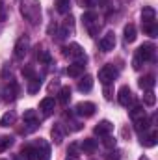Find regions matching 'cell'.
<instances>
[{"instance_id": "5bb4252c", "label": "cell", "mask_w": 158, "mask_h": 160, "mask_svg": "<svg viewBox=\"0 0 158 160\" xmlns=\"http://www.w3.org/2000/svg\"><path fill=\"white\" fill-rule=\"evenodd\" d=\"M138 84H140V88H141V89L149 91V89H153V88H155L156 78H155V75H145V77H141V78L138 80Z\"/></svg>"}, {"instance_id": "cb8c5ba5", "label": "cell", "mask_w": 158, "mask_h": 160, "mask_svg": "<svg viewBox=\"0 0 158 160\" xmlns=\"http://www.w3.org/2000/svg\"><path fill=\"white\" fill-rule=\"evenodd\" d=\"M123 34H125V41H126V43L136 41V26H134V24H126L125 30H123Z\"/></svg>"}, {"instance_id": "4dcf8cb0", "label": "cell", "mask_w": 158, "mask_h": 160, "mask_svg": "<svg viewBox=\"0 0 158 160\" xmlns=\"http://www.w3.org/2000/svg\"><path fill=\"white\" fill-rule=\"evenodd\" d=\"M69 8H71V0H58V2H56V9H58V13H67Z\"/></svg>"}, {"instance_id": "74e56055", "label": "cell", "mask_w": 158, "mask_h": 160, "mask_svg": "<svg viewBox=\"0 0 158 160\" xmlns=\"http://www.w3.org/2000/svg\"><path fill=\"white\" fill-rule=\"evenodd\" d=\"M65 160H78V157H77V155H69Z\"/></svg>"}, {"instance_id": "d6986e66", "label": "cell", "mask_w": 158, "mask_h": 160, "mask_svg": "<svg viewBox=\"0 0 158 160\" xmlns=\"http://www.w3.org/2000/svg\"><path fill=\"white\" fill-rule=\"evenodd\" d=\"M80 149H82L84 153H95V149H97V140L86 138V140L80 143Z\"/></svg>"}, {"instance_id": "4fadbf2b", "label": "cell", "mask_w": 158, "mask_h": 160, "mask_svg": "<svg viewBox=\"0 0 158 160\" xmlns=\"http://www.w3.org/2000/svg\"><path fill=\"white\" fill-rule=\"evenodd\" d=\"M4 93H6V101H15V97L19 95V84L15 82V80H11L6 88H4Z\"/></svg>"}, {"instance_id": "f1b7e54d", "label": "cell", "mask_w": 158, "mask_h": 160, "mask_svg": "<svg viewBox=\"0 0 158 160\" xmlns=\"http://www.w3.org/2000/svg\"><path fill=\"white\" fill-rule=\"evenodd\" d=\"M11 145H13V138L11 136H0V153L7 151Z\"/></svg>"}, {"instance_id": "8fae6325", "label": "cell", "mask_w": 158, "mask_h": 160, "mask_svg": "<svg viewBox=\"0 0 158 160\" xmlns=\"http://www.w3.org/2000/svg\"><path fill=\"white\" fill-rule=\"evenodd\" d=\"M54 106H56V101L52 97H45L39 102V110L43 112V116H50L54 112Z\"/></svg>"}, {"instance_id": "277c9868", "label": "cell", "mask_w": 158, "mask_h": 160, "mask_svg": "<svg viewBox=\"0 0 158 160\" xmlns=\"http://www.w3.org/2000/svg\"><path fill=\"white\" fill-rule=\"evenodd\" d=\"M117 78V69L114 65H104L101 71H99V82L102 86H110L114 80Z\"/></svg>"}, {"instance_id": "7a4b0ae2", "label": "cell", "mask_w": 158, "mask_h": 160, "mask_svg": "<svg viewBox=\"0 0 158 160\" xmlns=\"http://www.w3.org/2000/svg\"><path fill=\"white\" fill-rule=\"evenodd\" d=\"M82 22H84V26L87 28V32H89V36H97L99 34V30H101V22H99V15L95 13V11H86L84 15H82Z\"/></svg>"}, {"instance_id": "ffe728a7", "label": "cell", "mask_w": 158, "mask_h": 160, "mask_svg": "<svg viewBox=\"0 0 158 160\" xmlns=\"http://www.w3.org/2000/svg\"><path fill=\"white\" fill-rule=\"evenodd\" d=\"M156 138H158V134L155 132V130L149 132V134H141V145L153 147V145H156Z\"/></svg>"}, {"instance_id": "52a82bcc", "label": "cell", "mask_w": 158, "mask_h": 160, "mask_svg": "<svg viewBox=\"0 0 158 160\" xmlns=\"http://www.w3.org/2000/svg\"><path fill=\"white\" fill-rule=\"evenodd\" d=\"M95 104L93 102H89V101H84V102H78L77 106H75V114L80 116V118H91L93 114H95Z\"/></svg>"}, {"instance_id": "e575fe53", "label": "cell", "mask_w": 158, "mask_h": 160, "mask_svg": "<svg viewBox=\"0 0 158 160\" xmlns=\"http://www.w3.org/2000/svg\"><path fill=\"white\" fill-rule=\"evenodd\" d=\"M22 75H24V78L30 80V78H34V77H36V71L28 65V67H22Z\"/></svg>"}, {"instance_id": "4316f807", "label": "cell", "mask_w": 158, "mask_h": 160, "mask_svg": "<svg viewBox=\"0 0 158 160\" xmlns=\"http://www.w3.org/2000/svg\"><path fill=\"white\" fill-rule=\"evenodd\" d=\"M143 104L145 106H155L156 104V95L153 93V89H149V91L143 93Z\"/></svg>"}, {"instance_id": "7c38bea8", "label": "cell", "mask_w": 158, "mask_h": 160, "mask_svg": "<svg viewBox=\"0 0 158 160\" xmlns=\"http://www.w3.org/2000/svg\"><path fill=\"white\" fill-rule=\"evenodd\" d=\"M36 149H37V160H48L50 158V147H48V143H47L45 140H39V142H37Z\"/></svg>"}, {"instance_id": "f546056e", "label": "cell", "mask_w": 158, "mask_h": 160, "mask_svg": "<svg viewBox=\"0 0 158 160\" xmlns=\"http://www.w3.org/2000/svg\"><path fill=\"white\" fill-rule=\"evenodd\" d=\"M143 32H145L147 36H151V38H156V34H158L156 21H155V22H149V24H143Z\"/></svg>"}, {"instance_id": "e0dca14e", "label": "cell", "mask_w": 158, "mask_h": 160, "mask_svg": "<svg viewBox=\"0 0 158 160\" xmlns=\"http://www.w3.org/2000/svg\"><path fill=\"white\" fill-rule=\"evenodd\" d=\"M149 125H151V121L147 119V116H143V118H138V119H134V128L140 132V134H143V132H147L149 130Z\"/></svg>"}, {"instance_id": "7402d4cb", "label": "cell", "mask_w": 158, "mask_h": 160, "mask_svg": "<svg viewBox=\"0 0 158 160\" xmlns=\"http://www.w3.org/2000/svg\"><path fill=\"white\" fill-rule=\"evenodd\" d=\"M21 155L26 160H37V149H36V145H26V147H22Z\"/></svg>"}, {"instance_id": "603a6c76", "label": "cell", "mask_w": 158, "mask_h": 160, "mask_svg": "<svg viewBox=\"0 0 158 160\" xmlns=\"http://www.w3.org/2000/svg\"><path fill=\"white\" fill-rule=\"evenodd\" d=\"M58 101H60L62 104H67V102L71 101V88H69V86H63V88L60 89V93H58Z\"/></svg>"}, {"instance_id": "83f0119b", "label": "cell", "mask_w": 158, "mask_h": 160, "mask_svg": "<svg viewBox=\"0 0 158 160\" xmlns=\"http://www.w3.org/2000/svg\"><path fill=\"white\" fill-rule=\"evenodd\" d=\"M145 116V110H143V104H134L130 108V118L132 119H138V118H143Z\"/></svg>"}, {"instance_id": "d6a6232c", "label": "cell", "mask_w": 158, "mask_h": 160, "mask_svg": "<svg viewBox=\"0 0 158 160\" xmlns=\"http://www.w3.org/2000/svg\"><path fill=\"white\" fill-rule=\"evenodd\" d=\"M37 60L43 62V63H50V62H52V58H50V54H48L47 50H39V52H37Z\"/></svg>"}, {"instance_id": "8992f818", "label": "cell", "mask_w": 158, "mask_h": 160, "mask_svg": "<svg viewBox=\"0 0 158 160\" xmlns=\"http://www.w3.org/2000/svg\"><path fill=\"white\" fill-rule=\"evenodd\" d=\"M63 54L65 56H71V58H75L78 63H84L86 65V62H87V56H86V52L82 50V47L77 45V43H73L71 47H65L63 48Z\"/></svg>"}, {"instance_id": "30bf717a", "label": "cell", "mask_w": 158, "mask_h": 160, "mask_svg": "<svg viewBox=\"0 0 158 160\" xmlns=\"http://www.w3.org/2000/svg\"><path fill=\"white\" fill-rule=\"evenodd\" d=\"M114 130V125L110 123V121H101V123H97V127L93 128V132L97 134V136H108L110 132Z\"/></svg>"}, {"instance_id": "8d00e7d4", "label": "cell", "mask_w": 158, "mask_h": 160, "mask_svg": "<svg viewBox=\"0 0 158 160\" xmlns=\"http://www.w3.org/2000/svg\"><path fill=\"white\" fill-rule=\"evenodd\" d=\"M6 19V9H4V4H2V0H0V22Z\"/></svg>"}, {"instance_id": "9a60e30c", "label": "cell", "mask_w": 158, "mask_h": 160, "mask_svg": "<svg viewBox=\"0 0 158 160\" xmlns=\"http://www.w3.org/2000/svg\"><path fill=\"white\" fill-rule=\"evenodd\" d=\"M156 21V11L153 8H143L141 11V24H149V22H155Z\"/></svg>"}, {"instance_id": "836d02e7", "label": "cell", "mask_w": 158, "mask_h": 160, "mask_svg": "<svg viewBox=\"0 0 158 160\" xmlns=\"http://www.w3.org/2000/svg\"><path fill=\"white\" fill-rule=\"evenodd\" d=\"M102 143H104V147H108V149H112V147H116V138H112V136L108 134V136H104V140H102Z\"/></svg>"}, {"instance_id": "5b68a950", "label": "cell", "mask_w": 158, "mask_h": 160, "mask_svg": "<svg viewBox=\"0 0 158 160\" xmlns=\"http://www.w3.org/2000/svg\"><path fill=\"white\" fill-rule=\"evenodd\" d=\"M155 54H156V47L153 45V43H143L140 48H138V52H136V56L145 63V62H153L155 60Z\"/></svg>"}, {"instance_id": "6da1fadb", "label": "cell", "mask_w": 158, "mask_h": 160, "mask_svg": "<svg viewBox=\"0 0 158 160\" xmlns=\"http://www.w3.org/2000/svg\"><path fill=\"white\" fill-rule=\"evenodd\" d=\"M21 15L30 24L41 22V4L39 0H21Z\"/></svg>"}, {"instance_id": "d4e9b609", "label": "cell", "mask_w": 158, "mask_h": 160, "mask_svg": "<svg viewBox=\"0 0 158 160\" xmlns=\"http://www.w3.org/2000/svg\"><path fill=\"white\" fill-rule=\"evenodd\" d=\"M39 88H41V78L37 77V75H36L34 78L28 80V93H30V95L37 93V91H39Z\"/></svg>"}, {"instance_id": "ba28073f", "label": "cell", "mask_w": 158, "mask_h": 160, "mask_svg": "<svg viewBox=\"0 0 158 160\" xmlns=\"http://www.w3.org/2000/svg\"><path fill=\"white\" fill-rule=\"evenodd\" d=\"M117 101L121 106H130L132 104V91L128 86H121L117 91Z\"/></svg>"}, {"instance_id": "484cf974", "label": "cell", "mask_w": 158, "mask_h": 160, "mask_svg": "<svg viewBox=\"0 0 158 160\" xmlns=\"http://www.w3.org/2000/svg\"><path fill=\"white\" fill-rule=\"evenodd\" d=\"M15 112H6L2 118H0V127H9V125H13L15 123Z\"/></svg>"}, {"instance_id": "2e32d148", "label": "cell", "mask_w": 158, "mask_h": 160, "mask_svg": "<svg viewBox=\"0 0 158 160\" xmlns=\"http://www.w3.org/2000/svg\"><path fill=\"white\" fill-rule=\"evenodd\" d=\"M84 63H78V62H75L73 65H69L67 67V75L69 77H73V78H78V77H82L84 75Z\"/></svg>"}, {"instance_id": "44dd1931", "label": "cell", "mask_w": 158, "mask_h": 160, "mask_svg": "<svg viewBox=\"0 0 158 160\" xmlns=\"http://www.w3.org/2000/svg\"><path fill=\"white\" fill-rule=\"evenodd\" d=\"M91 88H93V78L89 77V75H86V77H82V80L78 82V89L82 93H87V91H91Z\"/></svg>"}, {"instance_id": "9c48e42d", "label": "cell", "mask_w": 158, "mask_h": 160, "mask_svg": "<svg viewBox=\"0 0 158 160\" xmlns=\"http://www.w3.org/2000/svg\"><path fill=\"white\" fill-rule=\"evenodd\" d=\"M99 45H101V50L102 52L114 50V47H116V34L114 32H108L106 36H102V39L99 41Z\"/></svg>"}, {"instance_id": "d590c367", "label": "cell", "mask_w": 158, "mask_h": 160, "mask_svg": "<svg viewBox=\"0 0 158 160\" xmlns=\"http://www.w3.org/2000/svg\"><path fill=\"white\" fill-rule=\"evenodd\" d=\"M141 65H143V62H141V60H140L138 56H134V60H132V67H134V69L138 71V69H141Z\"/></svg>"}, {"instance_id": "1f68e13d", "label": "cell", "mask_w": 158, "mask_h": 160, "mask_svg": "<svg viewBox=\"0 0 158 160\" xmlns=\"http://www.w3.org/2000/svg\"><path fill=\"white\" fill-rule=\"evenodd\" d=\"M22 118H24V121H28V123H36L37 121V114H36V110H26Z\"/></svg>"}, {"instance_id": "3957f363", "label": "cell", "mask_w": 158, "mask_h": 160, "mask_svg": "<svg viewBox=\"0 0 158 160\" xmlns=\"http://www.w3.org/2000/svg\"><path fill=\"white\" fill-rule=\"evenodd\" d=\"M28 50H30V38H28V36H22V38L17 39L15 47H13V56H15L17 60H22V58L28 54Z\"/></svg>"}, {"instance_id": "ac0fdd59", "label": "cell", "mask_w": 158, "mask_h": 160, "mask_svg": "<svg viewBox=\"0 0 158 160\" xmlns=\"http://www.w3.org/2000/svg\"><path fill=\"white\" fill-rule=\"evenodd\" d=\"M50 136H52V140H54V143H62L63 142V127L58 123V125H54L52 127V130H50Z\"/></svg>"}, {"instance_id": "f35d334b", "label": "cell", "mask_w": 158, "mask_h": 160, "mask_svg": "<svg viewBox=\"0 0 158 160\" xmlns=\"http://www.w3.org/2000/svg\"><path fill=\"white\" fill-rule=\"evenodd\" d=\"M15 160H22V158H21V157H15Z\"/></svg>"}, {"instance_id": "ab89813d", "label": "cell", "mask_w": 158, "mask_h": 160, "mask_svg": "<svg viewBox=\"0 0 158 160\" xmlns=\"http://www.w3.org/2000/svg\"><path fill=\"white\" fill-rule=\"evenodd\" d=\"M141 160H149V158H145V157H143V158H141Z\"/></svg>"}]
</instances>
